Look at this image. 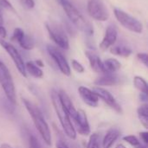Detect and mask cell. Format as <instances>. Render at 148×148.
Wrapping results in <instances>:
<instances>
[{"label": "cell", "instance_id": "cell-1", "mask_svg": "<svg viewBox=\"0 0 148 148\" xmlns=\"http://www.w3.org/2000/svg\"><path fill=\"white\" fill-rule=\"evenodd\" d=\"M23 102L28 113L31 116L34 125H35L36 128L37 129L38 133L40 134V135L42 136L43 141L48 146H50L51 145V133H50L49 125L46 122L42 112L30 101H29L27 99H23Z\"/></svg>", "mask_w": 148, "mask_h": 148}, {"label": "cell", "instance_id": "cell-2", "mask_svg": "<svg viewBox=\"0 0 148 148\" xmlns=\"http://www.w3.org/2000/svg\"><path fill=\"white\" fill-rule=\"evenodd\" d=\"M62 5L63 10L68 16L70 22L81 31L88 36L94 34L93 25L80 13V11L69 1V0H57Z\"/></svg>", "mask_w": 148, "mask_h": 148}, {"label": "cell", "instance_id": "cell-3", "mask_svg": "<svg viewBox=\"0 0 148 148\" xmlns=\"http://www.w3.org/2000/svg\"><path fill=\"white\" fill-rule=\"evenodd\" d=\"M51 101H52V104H53L54 109L56 111V114L60 121V123L62 125V127L65 134L69 139L75 140L76 132L75 130V127L72 124L70 117L69 116V114H67V112L62 108V106L60 102V99H59L57 91H56V90L51 91Z\"/></svg>", "mask_w": 148, "mask_h": 148}, {"label": "cell", "instance_id": "cell-4", "mask_svg": "<svg viewBox=\"0 0 148 148\" xmlns=\"http://www.w3.org/2000/svg\"><path fill=\"white\" fill-rule=\"evenodd\" d=\"M0 85L8 101L12 104L16 103V88L12 76L6 65L0 61Z\"/></svg>", "mask_w": 148, "mask_h": 148}, {"label": "cell", "instance_id": "cell-5", "mask_svg": "<svg viewBox=\"0 0 148 148\" xmlns=\"http://www.w3.org/2000/svg\"><path fill=\"white\" fill-rule=\"evenodd\" d=\"M45 26L52 41L61 49H69V42L63 28L54 22H46Z\"/></svg>", "mask_w": 148, "mask_h": 148}, {"label": "cell", "instance_id": "cell-6", "mask_svg": "<svg viewBox=\"0 0 148 148\" xmlns=\"http://www.w3.org/2000/svg\"><path fill=\"white\" fill-rule=\"evenodd\" d=\"M114 16L116 19L119 21V23L127 29L134 32V33H141L143 30V25L142 23L136 19L135 17L132 16L126 11L115 8L114 10Z\"/></svg>", "mask_w": 148, "mask_h": 148}, {"label": "cell", "instance_id": "cell-7", "mask_svg": "<svg viewBox=\"0 0 148 148\" xmlns=\"http://www.w3.org/2000/svg\"><path fill=\"white\" fill-rule=\"evenodd\" d=\"M87 9L89 16L97 21L105 22L109 17L108 10L102 0H88Z\"/></svg>", "mask_w": 148, "mask_h": 148}, {"label": "cell", "instance_id": "cell-8", "mask_svg": "<svg viewBox=\"0 0 148 148\" xmlns=\"http://www.w3.org/2000/svg\"><path fill=\"white\" fill-rule=\"evenodd\" d=\"M0 45L5 49V51L11 57V59H12L15 66L16 67L18 72L23 77H27V73L25 70V63H24L21 55L19 54L18 50L12 44H10V42H7L6 41H4L2 38H0Z\"/></svg>", "mask_w": 148, "mask_h": 148}, {"label": "cell", "instance_id": "cell-9", "mask_svg": "<svg viewBox=\"0 0 148 148\" xmlns=\"http://www.w3.org/2000/svg\"><path fill=\"white\" fill-rule=\"evenodd\" d=\"M47 51L57 65L60 71L66 76H69L71 74V69L63 54L56 47L51 44L47 45Z\"/></svg>", "mask_w": 148, "mask_h": 148}, {"label": "cell", "instance_id": "cell-10", "mask_svg": "<svg viewBox=\"0 0 148 148\" xmlns=\"http://www.w3.org/2000/svg\"><path fill=\"white\" fill-rule=\"evenodd\" d=\"M93 91L97 95L99 99H101L107 105H108L112 109L116 111L119 114L122 113V108L121 105L117 102L115 98L112 95V94L108 91L107 89L101 88V87H95L94 88Z\"/></svg>", "mask_w": 148, "mask_h": 148}, {"label": "cell", "instance_id": "cell-11", "mask_svg": "<svg viewBox=\"0 0 148 148\" xmlns=\"http://www.w3.org/2000/svg\"><path fill=\"white\" fill-rule=\"evenodd\" d=\"M73 121L75 124V132H78L79 134L83 136H87L90 134V126L88 121V117L82 109L77 110L76 116Z\"/></svg>", "mask_w": 148, "mask_h": 148}, {"label": "cell", "instance_id": "cell-12", "mask_svg": "<svg viewBox=\"0 0 148 148\" xmlns=\"http://www.w3.org/2000/svg\"><path fill=\"white\" fill-rule=\"evenodd\" d=\"M117 36H118V30L117 28L115 27V25L114 24H110L108 26L106 32H105V36L101 41V42L100 43V49L103 51L107 50L108 49H109L110 47H112L116 40H117Z\"/></svg>", "mask_w": 148, "mask_h": 148}, {"label": "cell", "instance_id": "cell-13", "mask_svg": "<svg viewBox=\"0 0 148 148\" xmlns=\"http://www.w3.org/2000/svg\"><path fill=\"white\" fill-rule=\"evenodd\" d=\"M78 93H79L81 98L82 99V101L88 106L92 107V108H95L98 106L99 97L93 90L89 89L88 88L81 86L78 88Z\"/></svg>", "mask_w": 148, "mask_h": 148}, {"label": "cell", "instance_id": "cell-14", "mask_svg": "<svg viewBox=\"0 0 148 148\" xmlns=\"http://www.w3.org/2000/svg\"><path fill=\"white\" fill-rule=\"evenodd\" d=\"M58 95H59V99H60V102L62 106V108L65 109V111L67 112V114H69V116L70 117L71 121L74 120L77 114V110L75 109V108L74 107V104L70 99V97L69 96V95L63 91L61 90L58 92Z\"/></svg>", "mask_w": 148, "mask_h": 148}, {"label": "cell", "instance_id": "cell-15", "mask_svg": "<svg viewBox=\"0 0 148 148\" xmlns=\"http://www.w3.org/2000/svg\"><path fill=\"white\" fill-rule=\"evenodd\" d=\"M85 55L89 61V64H90L91 69L95 72L99 73V74L106 73L105 69H104V66H103V62L101 60L100 56L96 53H95L94 51L88 50L85 52Z\"/></svg>", "mask_w": 148, "mask_h": 148}, {"label": "cell", "instance_id": "cell-16", "mask_svg": "<svg viewBox=\"0 0 148 148\" xmlns=\"http://www.w3.org/2000/svg\"><path fill=\"white\" fill-rule=\"evenodd\" d=\"M120 82L119 77L114 73H104L95 81V84L98 87L101 86H114Z\"/></svg>", "mask_w": 148, "mask_h": 148}, {"label": "cell", "instance_id": "cell-17", "mask_svg": "<svg viewBox=\"0 0 148 148\" xmlns=\"http://www.w3.org/2000/svg\"><path fill=\"white\" fill-rule=\"evenodd\" d=\"M121 135V131L116 127H111L106 134L102 145L103 148H111Z\"/></svg>", "mask_w": 148, "mask_h": 148}, {"label": "cell", "instance_id": "cell-18", "mask_svg": "<svg viewBox=\"0 0 148 148\" xmlns=\"http://www.w3.org/2000/svg\"><path fill=\"white\" fill-rule=\"evenodd\" d=\"M103 66H104V69H105L106 73H114V74L121 69V64L117 59L108 58L103 62Z\"/></svg>", "mask_w": 148, "mask_h": 148}, {"label": "cell", "instance_id": "cell-19", "mask_svg": "<svg viewBox=\"0 0 148 148\" xmlns=\"http://www.w3.org/2000/svg\"><path fill=\"white\" fill-rule=\"evenodd\" d=\"M25 70H26V73L28 72L31 76H33V77H35L36 79L42 78L43 76L42 70L34 62H26L25 63Z\"/></svg>", "mask_w": 148, "mask_h": 148}, {"label": "cell", "instance_id": "cell-20", "mask_svg": "<svg viewBox=\"0 0 148 148\" xmlns=\"http://www.w3.org/2000/svg\"><path fill=\"white\" fill-rule=\"evenodd\" d=\"M110 52L115 56L121 57H128L132 54V49L126 45H115L110 49Z\"/></svg>", "mask_w": 148, "mask_h": 148}, {"label": "cell", "instance_id": "cell-21", "mask_svg": "<svg viewBox=\"0 0 148 148\" xmlns=\"http://www.w3.org/2000/svg\"><path fill=\"white\" fill-rule=\"evenodd\" d=\"M137 114L139 120L142 126L147 129L148 128V106L147 104H143L137 109Z\"/></svg>", "mask_w": 148, "mask_h": 148}, {"label": "cell", "instance_id": "cell-22", "mask_svg": "<svg viewBox=\"0 0 148 148\" xmlns=\"http://www.w3.org/2000/svg\"><path fill=\"white\" fill-rule=\"evenodd\" d=\"M134 87L143 95H147V83L144 78L141 76H134Z\"/></svg>", "mask_w": 148, "mask_h": 148}, {"label": "cell", "instance_id": "cell-23", "mask_svg": "<svg viewBox=\"0 0 148 148\" xmlns=\"http://www.w3.org/2000/svg\"><path fill=\"white\" fill-rule=\"evenodd\" d=\"M17 42L23 49L26 50H30L35 47V42L33 38L30 37L29 36H27L26 34H24V36Z\"/></svg>", "mask_w": 148, "mask_h": 148}, {"label": "cell", "instance_id": "cell-24", "mask_svg": "<svg viewBox=\"0 0 148 148\" xmlns=\"http://www.w3.org/2000/svg\"><path fill=\"white\" fill-rule=\"evenodd\" d=\"M87 148H101V135L98 134H91Z\"/></svg>", "mask_w": 148, "mask_h": 148}, {"label": "cell", "instance_id": "cell-25", "mask_svg": "<svg viewBox=\"0 0 148 148\" xmlns=\"http://www.w3.org/2000/svg\"><path fill=\"white\" fill-rule=\"evenodd\" d=\"M123 140L126 141V142H127L132 147H134L135 148L140 147V144H141L140 141L138 140V138L136 136H134V135H127V136H125V137H123Z\"/></svg>", "mask_w": 148, "mask_h": 148}, {"label": "cell", "instance_id": "cell-26", "mask_svg": "<svg viewBox=\"0 0 148 148\" xmlns=\"http://www.w3.org/2000/svg\"><path fill=\"white\" fill-rule=\"evenodd\" d=\"M7 36L5 28L3 27V9L0 6V38L3 39Z\"/></svg>", "mask_w": 148, "mask_h": 148}, {"label": "cell", "instance_id": "cell-27", "mask_svg": "<svg viewBox=\"0 0 148 148\" xmlns=\"http://www.w3.org/2000/svg\"><path fill=\"white\" fill-rule=\"evenodd\" d=\"M24 31L20 29V28H16L14 29V32H13V36L11 37V40L15 41V42H18L23 36H24Z\"/></svg>", "mask_w": 148, "mask_h": 148}, {"label": "cell", "instance_id": "cell-28", "mask_svg": "<svg viewBox=\"0 0 148 148\" xmlns=\"http://www.w3.org/2000/svg\"><path fill=\"white\" fill-rule=\"evenodd\" d=\"M0 6L2 7V9H6L11 12H13L14 14H16V11L15 10V8L13 7V5L8 1V0H0Z\"/></svg>", "mask_w": 148, "mask_h": 148}, {"label": "cell", "instance_id": "cell-29", "mask_svg": "<svg viewBox=\"0 0 148 148\" xmlns=\"http://www.w3.org/2000/svg\"><path fill=\"white\" fill-rule=\"evenodd\" d=\"M20 4L27 10H30L35 7V1L34 0H19Z\"/></svg>", "mask_w": 148, "mask_h": 148}, {"label": "cell", "instance_id": "cell-30", "mask_svg": "<svg viewBox=\"0 0 148 148\" xmlns=\"http://www.w3.org/2000/svg\"><path fill=\"white\" fill-rule=\"evenodd\" d=\"M29 148H42V146L40 145V143L38 142L37 139L33 136L30 135L29 139Z\"/></svg>", "mask_w": 148, "mask_h": 148}, {"label": "cell", "instance_id": "cell-31", "mask_svg": "<svg viewBox=\"0 0 148 148\" xmlns=\"http://www.w3.org/2000/svg\"><path fill=\"white\" fill-rule=\"evenodd\" d=\"M71 63H72V68L74 69L75 71H76L78 73H83L84 72V70H85L84 69V67L78 61L73 59L72 62H71Z\"/></svg>", "mask_w": 148, "mask_h": 148}, {"label": "cell", "instance_id": "cell-32", "mask_svg": "<svg viewBox=\"0 0 148 148\" xmlns=\"http://www.w3.org/2000/svg\"><path fill=\"white\" fill-rule=\"evenodd\" d=\"M137 58L146 66H148V56L147 53H138L137 54Z\"/></svg>", "mask_w": 148, "mask_h": 148}, {"label": "cell", "instance_id": "cell-33", "mask_svg": "<svg viewBox=\"0 0 148 148\" xmlns=\"http://www.w3.org/2000/svg\"><path fill=\"white\" fill-rule=\"evenodd\" d=\"M140 137L141 139V141L144 145L147 146L148 144V133L147 132H141L140 133Z\"/></svg>", "mask_w": 148, "mask_h": 148}, {"label": "cell", "instance_id": "cell-34", "mask_svg": "<svg viewBox=\"0 0 148 148\" xmlns=\"http://www.w3.org/2000/svg\"><path fill=\"white\" fill-rule=\"evenodd\" d=\"M56 148H69V147L67 146V144H66L64 141H62V140H57V142H56Z\"/></svg>", "mask_w": 148, "mask_h": 148}, {"label": "cell", "instance_id": "cell-35", "mask_svg": "<svg viewBox=\"0 0 148 148\" xmlns=\"http://www.w3.org/2000/svg\"><path fill=\"white\" fill-rule=\"evenodd\" d=\"M35 63H36L38 67H43V63H42V62L41 60H36V61L35 62Z\"/></svg>", "mask_w": 148, "mask_h": 148}, {"label": "cell", "instance_id": "cell-36", "mask_svg": "<svg viewBox=\"0 0 148 148\" xmlns=\"http://www.w3.org/2000/svg\"><path fill=\"white\" fill-rule=\"evenodd\" d=\"M0 148H13L11 146H10L9 144H6V143H4V144H2L1 145V147Z\"/></svg>", "mask_w": 148, "mask_h": 148}, {"label": "cell", "instance_id": "cell-37", "mask_svg": "<svg viewBox=\"0 0 148 148\" xmlns=\"http://www.w3.org/2000/svg\"><path fill=\"white\" fill-rule=\"evenodd\" d=\"M115 148H127L124 145H122V144H119V145H117V147Z\"/></svg>", "mask_w": 148, "mask_h": 148}]
</instances>
